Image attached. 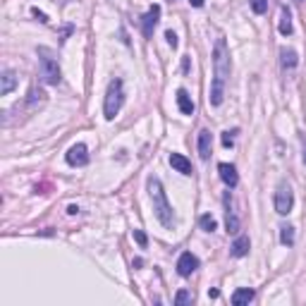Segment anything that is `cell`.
<instances>
[{
  "label": "cell",
  "instance_id": "27",
  "mask_svg": "<svg viewBox=\"0 0 306 306\" xmlns=\"http://www.w3.org/2000/svg\"><path fill=\"white\" fill-rule=\"evenodd\" d=\"M189 5H194V7H203V0H189Z\"/></svg>",
  "mask_w": 306,
  "mask_h": 306
},
{
  "label": "cell",
  "instance_id": "19",
  "mask_svg": "<svg viewBox=\"0 0 306 306\" xmlns=\"http://www.w3.org/2000/svg\"><path fill=\"white\" fill-rule=\"evenodd\" d=\"M199 225H201V230H203V232H213V230L218 227L216 218H213V216H208V213H206V216H201V218H199Z\"/></svg>",
  "mask_w": 306,
  "mask_h": 306
},
{
  "label": "cell",
  "instance_id": "3",
  "mask_svg": "<svg viewBox=\"0 0 306 306\" xmlns=\"http://www.w3.org/2000/svg\"><path fill=\"white\" fill-rule=\"evenodd\" d=\"M39 74H41V79L46 84H50V86L60 84V79H63L60 65H58V60L53 58V53H50L48 48H39Z\"/></svg>",
  "mask_w": 306,
  "mask_h": 306
},
{
  "label": "cell",
  "instance_id": "24",
  "mask_svg": "<svg viewBox=\"0 0 306 306\" xmlns=\"http://www.w3.org/2000/svg\"><path fill=\"white\" fill-rule=\"evenodd\" d=\"M165 39H167V43H170V46H173V48H177V34H175L173 29H170V31H165Z\"/></svg>",
  "mask_w": 306,
  "mask_h": 306
},
{
  "label": "cell",
  "instance_id": "2",
  "mask_svg": "<svg viewBox=\"0 0 306 306\" xmlns=\"http://www.w3.org/2000/svg\"><path fill=\"white\" fill-rule=\"evenodd\" d=\"M148 192H151V201H153V211H156V218L163 227H173L175 225V213H173V206L167 203V196H165V189L160 184V180L151 177L148 180Z\"/></svg>",
  "mask_w": 306,
  "mask_h": 306
},
{
  "label": "cell",
  "instance_id": "14",
  "mask_svg": "<svg viewBox=\"0 0 306 306\" xmlns=\"http://www.w3.org/2000/svg\"><path fill=\"white\" fill-rule=\"evenodd\" d=\"M0 79H3V84H0V93H3V96H7V93H10V91L17 86V74H14L12 70H5Z\"/></svg>",
  "mask_w": 306,
  "mask_h": 306
},
{
  "label": "cell",
  "instance_id": "21",
  "mask_svg": "<svg viewBox=\"0 0 306 306\" xmlns=\"http://www.w3.org/2000/svg\"><path fill=\"white\" fill-rule=\"evenodd\" d=\"M249 5L256 14H263L265 10H268V0H249Z\"/></svg>",
  "mask_w": 306,
  "mask_h": 306
},
{
  "label": "cell",
  "instance_id": "20",
  "mask_svg": "<svg viewBox=\"0 0 306 306\" xmlns=\"http://www.w3.org/2000/svg\"><path fill=\"white\" fill-rule=\"evenodd\" d=\"M225 223H227V232H230V235L239 232V220H237V216L230 211V206H227V220H225Z\"/></svg>",
  "mask_w": 306,
  "mask_h": 306
},
{
  "label": "cell",
  "instance_id": "6",
  "mask_svg": "<svg viewBox=\"0 0 306 306\" xmlns=\"http://www.w3.org/2000/svg\"><path fill=\"white\" fill-rule=\"evenodd\" d=\"M67 163H70L72 167H84L86 163H89V148L84 146V144H74V146L67 151Z\"/></svg>",
  "mask_w": 306,
  "mask_h": 306
},
{
  "label": "cell",
  "instance_id": "11",
  "mask_svg": "<svg viewBox=\"0 0 306 306\" xmlns=\"http://www.w3.org/2000/svg\"><path fill=\"white\" fill-rule=\"evenodd\" d=\"M211 146H213L211 132H208V129H201V132H199V156H201L203 160L211 158Z\"/></svg>",
  "mask_w": 306,
  "mask_h": 306
},
{
  "label": "cell",
  "instance_id": "23",
  "mask_svg": "<svg viewBox=\"0 0 306 306\" xmlns=\"http://www.w3.org/2000/svg\"><path fill=\"white\" fill-rule=\"evenodd\" d=\"M235 129H232V132H223V146L225 148H230V146H232V144H235Z\"/></svg>",
  "mask_w": 306,
  "mask_h": 306
},
{
  "label": "cell",
  "instance_id": "18",
  "mask_svg": "<svg viewBox=\"0 0 306 306\" xmlns=\"http://www.w3.org/2000/svg\"><path fill=\"white\" fill-rule=\"evenodd\" d=\"M280 242L285 244V246H292L294 244V227H290V225L280 227Z\"/></svg>",
  "mask_w": 306,
  "mask_h": 306
},
{
  "label": "cell",
  "instance_id": "5",
  "mask_svg": "<svg viewBox=\"0 0 306 306\" xmlns=\"http://www.w3.org/2000/svg\"><path fill=\"white\" fill-rule=\"evenodd\" d=\"M294 206V194H292V187L287 182H280L278 184V192H275V211L280 216H287Z\"/></svg>",
  "mask_w": 306,
  "mask_h": 306
},
{
  "label": "cell",
  "instance_id": "9",
  "mask_svg": "<svg viewBox=\"0 0 306 306\" xmlns=\"http://www.w3.org/2000/svg\"><path fill=\"white\" fill-rule=\"evenodd\" d=\"M218 173H220V180H223L230 189L237 187V182H239V175H237V167H235V165H230V163H220V165H218Z\"/></svg>",
  "mask_w": 306,
  "mask_h": 306
},
{
  "label": "cell",
  "instance_id": "10",
  "mask_svg": "<svg viewBox=\"0 0 306 306\" xmlns=\"http://www.w3.org/2000/svg\"><path fill=\"white\" fill-rule=\"evenodd\" d=\"M170 165H173L180 175H187V177L192 175V163H189L182 153H170Z\"/></svg>",
  "mask_w": 306,
  "mask_h": 306
},
{
  "label": "cell",
  "instance_id": "17",
  "mask_svg": "<svg viewBox=\"0 0 306 306\" xmlns=\"http://www.w3.org/2000/svg\"><path fill=\"white\" fill-rule=\"evenodd\" d=\"M280 34H282V36L292 34V14H290L287 7H282V17H280Z\"/></svg>",
  "mask_w": 306,
  "mask_h": 306
},
{
  "label": "cell",
  "instance_id": "1",
  "mask_svg": "<svg viewBox=\"0 0 306 306\" xmlns=\"http://www.w3.org/2000/svg\"><path fill=\"white\" fill-rule=\"evenodd\" d=\"M230 76V50L225 39L220 36L213 48V84H211V105H220L225 98V84Z\"/></svg>",
  "mask_w": 306,
  "mask_h": 306
},
{
  "label": "cell",
  "instance_id": "16",
  "mask_svg": "<svg viewBox=\"0 0 306 306\" xmlns=\"http://www.w3.org/2000/svg\"><path fill=\"white\" fill-rule=\"evenodd\" d=\"M280 58H282V67L285 70H294L297 63H299V58H297V53L292 48H282L280 50Z\"/></svg>",
  "mask_w": 306,
  "mask_h": 306
},
{
  "label": "cell",
  "instance_id": "22",
  "mask_svg": "<svg viewBox=\"0 0 306 306\" xmlns=\"http://www.w3.org/2000/svg\"><path fill=\"white\" fill-rule=\"evenodd\" d=\"M189 301H192V294H189L187 290H180V292H177V297H175V304H177V306L189 304Z\"/></svg>",
  "mask_w": 306,
  "mask_h": 306
},
{
  "label": "cell",
  "instance_id": "29",
  "mask_svg": "<svg viewBox=\"0 0 306 306\" xmlns=\"http://www.w3.org/2000/svg\"><path fill=\"white\" fill-rule=\"evenodd\" d=\"M304 165H306V148H304Z\"/></svg>",
  "mask_w": 306,
  "mask_h": 306
},
{
  "label": "cell",
  "instance_id": "25",
  "mask_svg": "<svg viewBox=\"0 0 306 306\" xmlns=\"http://www.w3.org/2000/svg\"><path fill=\"white\" fill-rule=\"evenodd\" d=\"M134 239H137V244H139V246H146V235H144L141 230H134Z\"/></svg>",
  "mask_w": 306,
  "mask_h": 306
},
{
  "label": "cell",
  "instance_id": "12",
  "mask_svg": "<svg viewBox=\"0 0 306 306\" xmlns=\"http://www.w3.org/2000/svg\"><path fill=\"white\" fill-rule=\"evenodd\" d=\"M254 290H251V287H239V290H237L235 294H232V304L235 306H244V304H249L251 299H254Z\"/></svg>",
  "mask_w": 306,
  "mask_h": 306
},
{
  "label": "cell",
  "instance_id": "26",
  "mask_svg": "<svg viewBox=\"0 0 306 306\" xmlns=\"http://www.w3.org/2000/svg\"><path fill=\"white\" fill-rule=\"evenodd\" d=\"M31 14H34V17H36V20H39V22H43V24L48 22V17H46V14H43V12H39L36 7H34V10H31Z\"/></svg>",
  "mask_w": 306,
  "mask_h": 306
},
{
  "label": "cell",
  "instance_id": "4",
  "mask_svg": "<svg viewBox=\"0 0 306 306\" xmlns=\"http://www.w3.org/2000/svg\"><path fill=\"white\" fill-rule=\"evenodd\" d=\"M122 101H125V89H122V79H112L108 84V91H105V120H115V115L122 108Z\"/></svg>",
  "mask_w": 306,
  "mask_h": 306
},
{
  "label": "cell",
  "instance_id": "15",
  "mask_svg": "<svg viewBox=\"0 0 306 306\" xmlns=\"http://www.w3.org/2000/svg\"><path fill=\"white\" fill-rule=\"evenodd\" d=\"M249 246H251L249 237H237L235 244H232V256H237V258L246 256V254H249Z\"/></svg>",
  "mask_w": 306,
  "mask_h": 306
},
{
  "label": "cell",
  "instance_id": "28",
  "mask_svg": "<svg viewBox=\"0 0 306 306\" xmlns=\"http://www.w3.org/2000/svg\"><path fill=\"white\" fill-rule=\"evenodd\" d=\"M67 213H70V216H76V213H79V208H76V206H70V208H67Z\"/></svg>",
  "mask_w": 306,
  "mask_h": 306
},
{
  "label": "cell",
  "instance_id": "7",
  "mask_svg": "<svg viewBox=\"0 0 306 306\" xmlns=\"http://www.w3.org/2000/svg\"><path fill=\"white\" fill-rule=\"evenodd\" d=\"M196 268H199V258H196L192 251H184V254L177 258V273H180L182 278H189Z\"/></svg>",
  "mask_w": 306,
  "mask_h": 306
},
{
  "label": "cell",
  "instance_id": "13",
  "mask_svg": "<svg viewBox=\"0 0 306 306\" xmlns=\"http://www.w3.org/2000/svg\"><path fill=\"white\" fill-rule=\"evenodd\" d=\"M177 105H180V110L184 115H194V101L189 98V93L184 89L177 91Z\"/></svg>",
  "mask_w": 306,
  "mask_h": 306
},
{
  "label": "cell",
  "instance_id": "8",
  "mask_svg": "<svg viewBox=\"0 0 306 306\" xmlns=\"http://www.w3.org/2000/svg\"><path fill=\"white\" fill-rule=\"evenodd\" d=\"M158 20H160V5H153L151 10L144 14V20H141V27H144V36H146V39L153 36V29H156Z\"/></svg>",
  "mask_w": 306,
  "mask_h": 306
}]
</instances>
